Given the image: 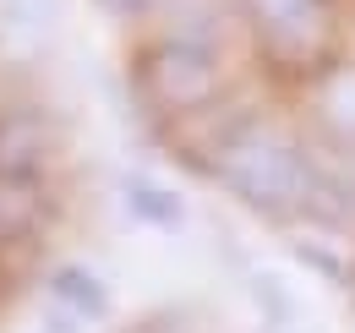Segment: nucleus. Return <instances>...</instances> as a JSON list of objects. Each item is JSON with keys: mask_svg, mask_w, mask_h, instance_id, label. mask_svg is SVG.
Segmentation results:
<instances>
[{"mask_svg": "<svg viewBox=\"0 0 355 333\" xmlns=\"http://www.w3.org/2000/svg\"><path fill=\"white\" fill-rule=\"evenodd\" d=\"M208 164H214V175H219L246 208L268 213V219L311 213L317 197H322V180H317L311 159L295 142L268 137V131H235Z\"/></svg>", "mask_w": 355, "mask_h": 333, "instance_id": "nucleus-1", "label": "nucleus"}, {"mask_svg": "<svg viewBox=\"0 0 355 333\" xmlns=\"http://www.w3.org/2000/svg\"><path fill=\"white\" fill-rule=\"evenodd\" d=\"M137 83L142 93L159 104V110H197V104H208L214 99V87H219V60L202 49V44H159V49H148L142 55V66H137Z\"/></svg>", "mask_w": 355, "mask_h": 333, "instance_id": "nucleus-2", "label": "nucleus"}, {"mask_svg": "<svg viewBox=\"0 0 355 333\" xmlns=\"http://www.w3.org/2000/svg\"><path fill=\"white\" fill-rule=\"evenodd\" d=\"M49 284H55V295H60V306H77L83 317H104V311H110V290L93 279L88 268H77V262H66Z\"/></svg>", "mask_w": 355, "mask_h": 333, "instance_id": "nucleus-3", "label": "nucleus"}, {"mask_svg": "<svg viewBox=\"0 0 355 333\" xmlns=\"http://www.w3.org/2000/svg\"><path fill=\"white\" fill-rule=\"evenodd\" d=\"M126 197H132V208L148 219V224H164V230H180V219H186V203H180L175 191H164V186H148V180H132L126 186Z\"/></svg>", "mask_w": 355, "mask_h": 333, "instance_id": "nucleus-4", "label": "nucleus"}, {"mask_svg": "<svg viewBox=\"0 0 355 333\" xmlns=\"http://www.w3.org/2000/svg\"><path fill=\"white\" fill-rule=\"evenodd\" d=\"M328 110H334V121H339V126H345V131L355 137V83H345V87H339V93L328 99Z\"/></svg>", "mask_w": 355, "mask_h": 333, "instance_id": "nucleus-5", "label": "nucleus"}, {"mask_svg": "<svg viewBox=\"0 0 355 333\" xmlns=\"http://www.w3.org/2000/svg\"><path fill=\"white\" fill-rule=\"evenodd\" d=\"M175 328V317H164V323H137V328H126V333H170Z\"/></svg>", "mask_w": 355, "mask_h": 333, "instance_id": "nucleus-6", "label": "nucleus"}, {"mask_svg": "<svg viewBox=\"0 0 355 333\" xmlns=\"http://www.w3.org/2000/svg\"><path fill=\"white\" fill-rule=\"evenodd\" d=\"M110 6H121V11H132V6H148V0H110Z\"/></svg>", "mask_w": 355, "mask_h": 333, "instance_id": "nucleus-7", "label": "nucleus"}]
</instances>
